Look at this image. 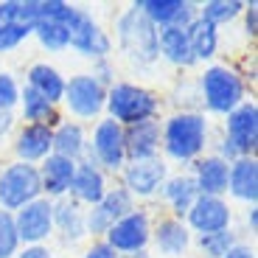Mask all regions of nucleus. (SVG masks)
Segmentation results:
<instances>
[{
    "instance_id": "1",
    "label": "nucleus",
    "mask_w": 258,
    "mask_h": 258,
    "mask_svg": "<svg viewBox=\"0 0 258 258\" xmlns=\"http://www.w3.org/2000/svg\"><path fill=\"white\" fill-rule=\"evenodd\" d=\"M118 45L138 64H152L160 56V51H157V28L149 23V17L135 3L118 17Z\"/></svg>"
},
{
    "instance_id": "2",
    "label": "nucleus",
    "mask_w": 258,
    "mask_h": 258,
    "mask_svg": "<svg viewBox=\"0 0 258 258\" xmlns=\"http://www.w3.org/2000/svg\"><path fill=\"white\" fill-rule=\"evenodd\" d=\"M160 138H163V149H166L168 157H174V160H194L205 149L208 123L197 112H180V115L168 118Z\"/></svg>"
},
{
    "instance_id": "3",
    "label": "nucleus",
    "mask_w": 258,
    "mask_h": 258,
    "mask_svg": "<svg viewBox=\"0 0 258 258\" xmlns=\"http://www.w3.org/2000/svg\"><path fill=\"white\" fill-rule=\"evenodd\" d=\"M107 110H110L112 121L121 126H132L141 121H152L157 112V98L155 93L143 90L138 84H112L107 87Z\"/></svg>"
},
{
    "instance_id": "4",
    "label": "nucleus",
    "mask_w": 258,
    "mask_h": 258,
    "mask_svg": "<svg viewBox=\"0 0 258 258\" xmlns=\"http://www.w3.org/2000/svg\"><path fill=\"white\" fill-rule=\"evenodd\" d=\"M258 143V107L252 101H241L233 112H227V135L222 143V160L252 157Z\"/></svg>"
},
{
    "instance_id": "5",
    "label": "nucleus",
    "mask_w": 258,
    "mask_h": 258,
    "mask_svg": "<svg viewBox=\"0 0 258 258\" xmlns=\"http://www.w3.org/2000/svg\"><path fill=\"white\" fill-rule=\"evenodd\" d=\"M39 197H42V180H39L37 166L14 163L0 174V208L3 211H20Z\"/></svg>"
},
{
    "instance_id": "6",
    "label": "nucleus",
    "mask_w": 258,
    "mask_h": 258,
    "mask_svg": "<svg viewBox=\"0 0 258 258\" xmlns=\"http://www.w3.org/2000/svg\"><path fill=\"white\" fill-rule=\"evenodd\" d=\"M202 98H205L211 112L227 115V112H233L244 101V82L230 68L213 64V68L205 71V76H202Z\"/></svg>"
},
{
    "instance_id": "7",
    "label": "nucleus",
    "mask_w": 258,
    "mask_h": 258,
    "mask_svg": "<svg viewBox=\"0 0 258 258\" xmlns=\"http://www.w3.org/2000/svg\"><path fill=\"white\" fill-rule=\"evenodd\" d=\"M62 101L68 110L79 118H96L107 107V87L96 82L90 73H79L71 82H64V96Z\"/></svg>"
},
{
    "instance_id": "8",
    "label": "nucleus",
    "mask_w": 258,
    "mask_h": 258,
    "mask_svg": "<svg viewBox=\"0 0 258 258\" xmlns=\"http://www.w3.org/2000/svg\"><path fill=\"white\" fill-rule=\"evenodd\" d=\"M68 34H71V48H76L82 56H90L96 62L107 59V53L112 48L110 37L101 31V26L87 12H82V9L73 12L71 23H68Z\"/></svg>"
},
{
    "instance_id": "9",
    "label": "nucleus",
    "mask_w": 258,
    "mask_h": 258,
    "mask_svg": "<svg viewBox=\"0 0 258 258\" xmlns=\"http://www.w3.org/2000/svg\"><path fill=\"white\" fill-rule=\"evenodd\" d=\"M132 194L126 188H112V191L104 194V200L98 205H93L90 213H84V225L90 236H107L110 227L118 219H123L126 213H132Z\"/></svg>"
},
{
    "instance_id": "10",
    "label": "nucleus",
    "mask_w": 258,
    "mask_h": 258,
    "mask_svg": "<svg viewBox=\"0 0 258 258\" xmlns=\"http://www.w3.org/2000/svg\"><path fill=\"white\" fill-rule=\"evenodd\" d=\"M152 239V225H149L146 211H132L123 219H118L107 233V244L115 252H141Z\"/></svg>"
},
{
    "instance_id": "11",
    "label": "nucleus",
    "mask_w": 258,
    "mask_h": 258,
    "mask_svg": "<svg viewBox=\"0 0 258 258\" xmlns=\"http://www.w3.org/2000/svg\"><path fill=\"white\" fill-rule=\"evenodd\" d=\"M93 166H104L110 171H121L126 163V152H123V126L115 123L112 118L98 121L96 132H93Z\"/></svg>"
},
{
    "instance_id": "12",
    "label": "nucleus",
    "mask_w": 258,
    "mask_h": 258,
    "mask_svg": "<svg viewBox=\"0 0 258 258\" xmlns=\"http://www.w3.org/2000/svg\"><path fill=\"white\" fill-rule=\"evenodd\" d=\"M14 225H17L20 241H26V244H31V247L39 244V241L48 239V233L53 230V202L45 200V197L28 202L26 208L17 211Z\"/></svg>"
},
{
    "instance_id": "13",
    "label": "nucleus",
    "mask_w": 258,
    "mask_h": 258,
    "mask_svg": "<svg viewBox=\"0 0 258 258\" xmlns=\"http://www.w3.org/2000/svg\"><path fill=\"white\" fill-rule=\"evenodd\" d=\"M135 6L146 14L155 28H188L197 20L194 3L188 0H138Z\"/></svg>"
},
{
    "instance_id": "14",
    "label": "nucleus",
    "mask_w": 258,
    "mask_h": 258,
    "mask_svg": "<svg viewBox=\"0 0 258 258\" xmlns=\"http://www.w3.org/2000/svg\"><path fill=\"white\" fill-rule=\"evenodd\" d=\"M185 216H188V225L202 236L227 230V225H230V208L222 197H197Z\"/></svg>"
},
{
    "instance_id": "15",
    "label": "nucleus",
    "mask_w": 258,
    "mask_h": 258,
    "mask_svg": "<svg viewBox=\"0 0 258 258\" xmlns=\"http://www.w3.org/2000/svg\"><path fill=\"white\" fill-rule=\"evenodd\" d=\"M160 149V123L157 121H141L132 126H123V152L129 163H141L157 157Z\"/></svg>"
},
{
    "instance_id": "16",
    "label": "nucleus",
    "mask_w": 258,
    "mask_h": 258,
    "mask_svg": "<svg viewBox=\"0 0 258 258\" xmlns=\"http://www.w3.org/2000/svg\"><path fill=\"white\" fill-rule=\"evenodd\" d=\"M123 182L126 191L135 197H152L155 191H160L166 182V163L160 157L152 160H141V163H129L123 171Z\"/></svg>"
},
{
    "instance_id": "17",
    "label": "nucleus",
    "mask_w": 258,
    "mask_h": 258,
    "mask_svg": "<svg viewBox=\"0 0 258 258\" xmlns=\"http://www.w3.org/2000/svg\"><path fill=\"white\" fill-rule=\"evenodd\" d=\"M14 152L20 155V163L34 166L37 160H45L48 155H53V129L42 126V123H28L17 135Z\"/></svg>"
},
{
    "instance_id": "18",
    "label": "nucleus",
    "mask_w": 258,
    "mask_h": 258,
    "mask_svg": "<svg viewBox=\"0 0 258 258\" xmlns=\"http://www.w3.org/2000/svg\"><path fill=\"white\" fill-rule=\"evenodd\" d=\"M71 194L76 202H87V205H98L107 194V180L104 171L93 163H76V174L71 182Z\"/></svg>"
},
{
    "instance_id": "19",
    "label": "nucleus",
    "mask_w": 258,
    "mask_h": 258,
    "mask_svg": "<svg viewBox=\"0 0 258 258\" xmlns=\"http://www.w3.org/2000/svg\"><path fill=\"white\" fill-rule=\"evenodd\" d=\"M227 174H230V163L222 160L219 155L205 157L197 163V177L194 185L200 191V197H219L227 191Z\"/></svg>"
},
{
    "instance_id": "20",
    "label": "nucleus",
    "mask_w": 258,
    "mask_h": 258,
    "mask_svg": "<svg viewBox=\"0 0 258 258\" xmlns=\"http://www.w3.org/2000/svg\"><path fill=\"white\" fill-rule=\"evenodd\" d=\"M227 191L236 200H244V202L258 200V163H255V157H239V160L230 163Z\"/></svg>"
},
{
    "instance_id": "21",
    "label": "nucleus",
    "mask_w": 258,
    "mask_h": 258,
    "mask_svg": "<svg viewBox=\"0 0 258 258\" xmlns=\"http://www.w3.org/2000/svg\"><path fill=\"white\" fill-rule=\"evenodd\" d=\"M73 174H76V163L68 160V157L59 155H48L42 160V171H39V180H42V191L48 197H62L64 191H71Z\"/></svg>"
},
{
    "instance_id": "22",
    "label": "nucleus",
    "mask_w": 258,
    "mask_h": 258,
    "mask_svg": "<svg viewBox=\"0 0 258 258\" xmlns=\"http://www.w3.org/2000/svg\"><path fill=\"white\" fill-rule=\"evenodd\" d=\"M152 239H155L157 250H160L163 255L177 258L188 250L191 233H188V227L182 225L180 219H163V222H157V227L152 230Z\"/></svg>"
},
{
    "instance_id": "23",
    "label": "nucleus",
    "mask_w": 258,
    "mask_h": 258,
    "mask_svg": "<svg viewBox=\"0 0 258 258\" xmlns=\"http://www.w3.org/2000/svg\"><path fill=\"white\" fill-rule=\"evenodd\" d=\"M157 51L160 56H166L171 64H180V68H188L194 64L191 45H188V34L185 28H160L157 31Z\"/></svg>"
},
{
    "instance_id": "24",
    "label": "nucleus",
    "mask_w": 258,
    "mask_h": 258,
    "mask_svg": "<svg viewBox=\"0 0 258 258\" xmlns=\"http://www.w3.org/2000/svg\"><path fill=\"white\" fill-rule=\"evenodd\" d=\"M53 225L62 230V236L68 241H79L87 233L84 225V211L79 208L76 200H59L53 205Z\"/></svg>"
},
{
    "instance_id": "25",
    "label": "nucleus",
    "mask_w": 258,
    "mask_h": 258,
    "mask_svg": "<svg viewBox=\"0 0 258 258\" xmlns=\"http://www.w3.org/2000/svg\"><path fill=\"white\" fill-rule=\"evenodd\" d=\"M28 87L37 90L42 98H48L51 104L62 101V96H64V79L51 64H34L28 71Z\"/></svg>"
},
{
    "instance_id": "26",
    "label": "nucleus",
    "mask_w": 258,
    "mask_h": 258,
    "mask_svg": "<svg viewBox=\"0 0 258 258\" xmlns=\"http://www.w3.org/2000/svg\"><path fill=\"white\" fill-rule=\"evenodd\" d=\"M185 34H188V45H191V53H194L197 62H200V59H211L213 53H216L219 34H216V26H213V23L197 17L191 26L185 28Z\"/></svg>"
},
{
    "instance_id": "27",
    "label": "nucleus",
    "mask_w": 258,
    "mask_h": 258,
    "mask_svg": "<svg viewBox=\"0 0 258 258\" xmlns=\"http://www.w3.org/2000/svg\"><path fill=\"white\" fill-rule=\"evenodd\" d=\"M20 104H23V115H26V121H31V123L53 126V123L59 121L56 104H51L48 98H42L37 90H31L28 84L23 87V90H20Z\"/></svg>"
},
{
    "instance_id": "28",
    "label": "nucleus",
    "mask_w": 258,
    "mask_h": 258,
    "mask_svg": "<svg viewBox=\"0 0 258 258\" xmlns=\"http://www.w3.org/2000/svg\"><path fill=\"white\" fill-rule=\"evenodd\" d=\"M84 149H87V143H84V132L79 123H59L56 132H53V155L59 157H68V160L76 163V157L84 155Z\"/></svg>"
},
{
    "instance_id": "29",
    "label": "nucleus",
    "mask_w": 258,
    "mask_h": 258,
    "mask_svg": "<svg viewBox=\"0 0 258 258\" xmlns=\"http://www.w3.org/2000/svg\"><path fill=\"white\" fill-rule=\"evenodd\" d=\"M163 194H166V200L171 202L177 216H185L191 211L194 200L200 197L197 185H194V177H171V180L163 182Z\"/></svg>"
},
{
    "instance_id": "30",
    "label": "nucleus",
    "mask_w": 258,
    "mask_h": 258,
    "mask_svg": "<svg viewBox=\"0 0 258 258\" xmlns=\"http://www.w3.org/2000/svg\"><path fill=\"white\" fill-rule=\"evenodd\" d=\"M39 39V45L48 48V51H64V48L71 45V34H68V26L62 23H51V20H39L34 31Z\"/></svg>"
},
{
    "instance_id": "31",
    "label": "nucleus",
    "mask_w": 258,
    "mask_h": 258,
    "mask_svg": "<svg viewBox=\"0 0 258 258\" xmlns=\"http://www.w3.org/2000/svg\"><path fill=\"white\" fill-rule=\"evenodd\" d=\"M244 3L241 0H211V3H205L202 6V20H208V23H213V26H219V23H230V20H236L241 12H244Z\"/></svg>"
},
{
    "instance_id": "32",
    "label": "nucleus",
    "mask_w": 258,
    "mask_h": 258,
    "mask_svg": "<svg viewBox=\"0 0 258 258\" xmlns=\"http://www.w3.org/2000/svg\"><path fill=\"white\" fill-rule=\"evenodd\" d=\"M200 247L208 258H225L227 252L236 247V239H233L230 230H216V233H205L200 236Z\"/></svg>"
},
{
    "instance_id": "33",
    "label": "nucleus",
    "mask_w": 258,
    "mask_h": 258,
    "mask_svg": "<svg viewBox=\"0 0 258 258\" xmlns=\"http://www.w3.org/2000/svg\"><path fill=\"white\" fill-rule=\"evenodd\" d=\"M17 247H20V236H17L14 216L0 208V258H14Z\"/></svg>"
},
{
    "instance_id": "34",
    "label": "nucleus",
    "mask_w": 258,
    "mask_h": 258,
    "mask_svg": "<svg viewBox=\"0 0 258 258\" xmlns=\"http://www.w3.org/2000/svg\"><path fill=\"white\" fill-rule=\"evenodd\" d=\"M31 31L34 28H28V26H0V51L17 48Z\"/></svg>"
},
{
    "instance_id": "35",
    "label": "nucleus",
    "mask_w": 258,
    "mask_h": 258,
    "mask_svg": "<svg viewBox=\"0 0 258 258\" xmlns=\"http://www.w3.org/2000/svg\"><path fill=\"white\" fill-rule=\"evenodd\" d=\"M20 101V87L9 73H0V107L3 110H12L14 104Z\"/></svg>"
},
{
    "instance_id": "36",
    "label": "nucleus",
    "mask_w": 258,
    "mask_h": 258,
    "mask_svg": "<svg viewBox=\"0 0 258 258\" xmlns=\"http://www.w3.org/2000/svg\"><path fill=\"white\" fill-rule=\"evenodd\" d=\"M84 258H118V252L107 241H98V244H93L90 250L84 252Z\"/></svg>"
},
{
    "instance_id": "37",
    "label": "nucleus",
    "mask_w": 258,
    "mask_h": 258,
    "mask_svg": "<svg viewBox=\"0 0 258 258\" xmlns=\"http://www.w3.org/2000/svg\"><path fill=\"white\" fill-rule=\"evenodd\" d=\"M90 76L96 79V82L101 84V87H107V84H110L112 71H110V64H107V59H98V62H96V71H93Z\"/></svg>"
},
{
    "instance_id": "38",
    "label": "nucleus",
    "mask_w": 258,
    "mask_h": 258,
    "mask_svg": "<svg viewBox=\"0 0 258 258\" xmlns=\"http://www.w3.org/2000/svg\"><path fill=\"white\" fill-rule=\"evenodd\" d=\"M12 126H14V112L0 107V138H6L12 132Z\"/></svg>"
},
{
    "instance_id": "39",
    "label": "nucleus",
    "mask_w": 258,
    "mask_h": 258,
    "mask_svg": "<svg viewBox=\"0 0 258 258\" xmlns=\"http://www.w3.org/2000/svg\"><path fill=\"white\" fill-rule=\"evenodd\" d=\"M17 258H51V252H48V247H39V244H34V247H26V250L20 252Z\"/></svg>"
},
{
    "instance_id": "40",
    "label": "nucleus",
    "mask_w": 258,
    "mask_h": 258,
    "mask_svg": "<svg viewBox=\"0 0 258 258\" xmlns=\"http://www.w3.org/2000/svg\"><path fill=\"white\" fill-rule=\"evenodd\" d=\"M225 258H255V252L250 250V247H244V244H236L230 252H227Z\"/></svg>"
},
{
    "instance_id": "41",
    "label": "nucleus",
    "mask_w": 258,
    "mask_h": 258,
    "mask_svg": "<svg viewBox=\"0 0 258 258\" xmlns=\"http://www.w3.org/2000/svg\"><path fill=\"white\" fill-rule=\"evenodd\" d=\"M255 3H250V9H247V31H250V37L255 34Z\"/></svg>"
},
{
    "instance_id": "42",
    "label": "nucleus",
    "mask_w": 258,
    "mask_h": 258,
    "mask_svg": "<svg viewBox=\"0 0 258 258\" xmlns=\"http://www.w3.org/2000/svg\"><path fill=\"white\" fill-rule=\"evenodd\" d=\"M247 222H250V227L255 230V225H258V213H255V208H250V213H247Z\"/></svg>"
}]
</instances>
